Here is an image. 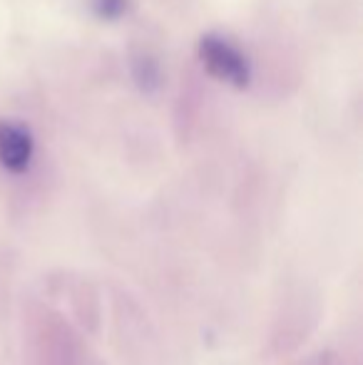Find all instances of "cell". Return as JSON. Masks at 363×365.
I'll return each instance as SVG.
<instances>
[{
    "mask_svg": "<svg viewBox=\"0 0 363 365\" xmlns=\"http://www.w3.org/2000/svg\"><path fill=\"white\" fill-rule=\"evenodd\" d=\"M127 0H95V10L100 13V18L115 20L125 13Z\"/></svg>",
    "mask_w": 363,
    "mask_h": 365,
    "instance_id": "3",
    "label": "cell"
},
{
    "mask_svg": "<svg viewBox=\"0 0 363 365\" xmlns=\"http://www.w3.org/2000/svg\"><path fill=\"white\" fill-rule=\"evenodd\" d=\"M33 137L23 125L0 120V164L8 172H25L33 159Z\"/></svg>",
    "mask_w": 363,
    "mask_h": 365,
    "instance_id": "2",
    "label": "cell"
},
{
    "mask_svg": "<svg viewBox=\"0 0 363 365\" xmlns=\"http://www.w3.org/2000/svg\"><path fill=\"white\" fill-rule=\"evenodd\" d=\"M199 58H202L204 68L209 75L217 77L222 82H229L234 87H247L252 70H249V60L244 53L232 45L222 35H204L199 40Z\"/></svg>",
    "mask_w": 363,
    "mask_h": 365,
    "instance_id": "1",
    "label": "cell"
}]
</instances>
